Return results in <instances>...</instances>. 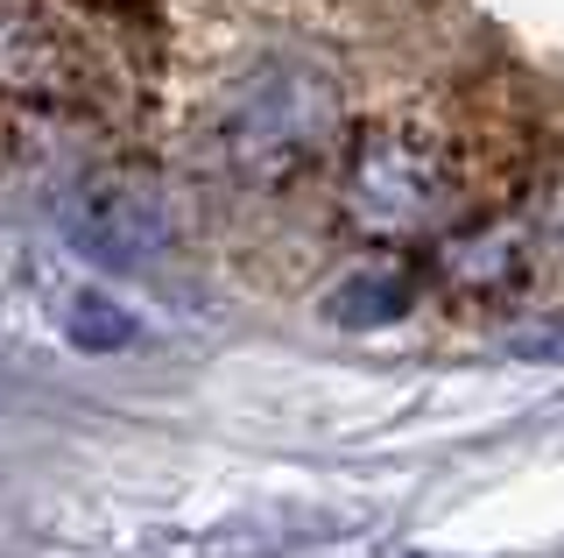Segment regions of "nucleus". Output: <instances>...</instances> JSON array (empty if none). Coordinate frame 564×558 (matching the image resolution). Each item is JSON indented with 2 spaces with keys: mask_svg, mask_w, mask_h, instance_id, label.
I'll return each mask as SVG.
<instances>
[{
  "mask_svg": "<svg viewBox=\"0 0 564 558\" xmlns=\"http://www.w3.org/2000/svg\"><path fill=\"white\" fill-rule=\"evenodd\" d=\"M346 149V93L304 50L247 57L205 107V163L234 191H290Z\"/></svg>",
  "mask_w": 564,
  "mask_h": 558,
  "instance_id": "nucleus-1",
  "label": "nucleus"
},
{
  "mask_svg": "<svg viewBox=\"0 0 564 558\" xmlns=\"http://www.w3.org/2000/svg\"><path fill=\"white\" fill-rule=\"evenodd\" d=\"M437 290L466 311L551 304L564 311V163L543 170L516 205H480L437 240Z\"/></svg>",
  "mask_w": 564,
  "mask_h": 558,
  "instance_id": "nucleus-3",
  "label": "nucleus"
},
{
  "mask_svg": "<svg viewBox=\"0 0 564 558\" xmlns=\"http://www.w3.org/2000/svg\"><path fill=\"white\" fill-rule=\"evenodd\" d=\"M64 333L85 346V354H113V346L134 340V311H120L113 298H78L64 319Z\"/></svg>",
  "mask_w": 564,
  "mask_h": 558,
  "instance_id": "nucleus-6",
  "label": "nucleus"
},
{
  "mask_svg": "<svg viewBox=\"0 0 564 558\" xmlns=\"http://www.w3.org/2000/svg\"><path fill=\"white\" fill-rule=\"evenodd\" d=\"M64 226L93 261L106 269H155L176 248V213L170 198L134 170H93L85 184H70Z\"/></svg>",
  "mask_w": 564,
  "mask_h": 558,
  "instance_id": "nucleus-4",
  "label": "nucleus"
},
{
  "mask_svg": "<svg viewBox=\"0 0 564 558\" xmlns=\"http://www.w3.org/2000/svg\"><path fill=\"white\" fill-rule=\"evenodd\" d=\"M473 198V149L452 120L437 114H388L367 135H352L339 155V219L360 240L410 248V240H445L466 226Z\"/></svg>",
  "mask_w": 564,
  "mask_h": 558,
  "instance_id": "nucleus-2",
  "label": "nucleus"
},
{
  "mask_svg": "<svg viewBox=\"0 0 564 558\" xmlns=\"http://www.w3.org/2000/svg\"><path fill=\"white\" fill-rule=\"evenodd\" d=\"M410 298H416L410 276H395L388 261H367V269H352L346 283L325 298V311H332L339 325H381V319H395Z\"/></svg>",
  "mask_w": 564,
  "mask_h": 558,
  "instance_id": "nucleus-5",
  "label": "nucleus"
}]
</instances>
